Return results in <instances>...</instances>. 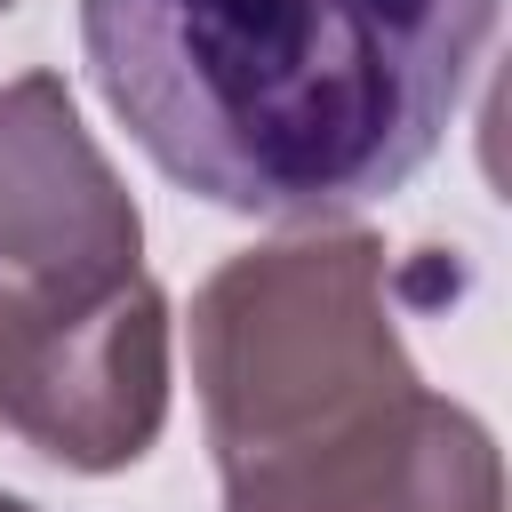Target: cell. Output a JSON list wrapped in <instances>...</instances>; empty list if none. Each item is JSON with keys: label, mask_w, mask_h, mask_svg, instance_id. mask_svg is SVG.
I'll return each instance as SVG.
<instances>
[{"label": "cell", "mask_w": 512, "mask_h": 512, "mask_svg": "<svg viewBox=\"0 0 512 512\" xmlns=\"http://www.w3.org/2000/svg\"><path fill=\"white\" fill-rule=\"evenodd\" d=\"M496 0H80V48L184 192L320 224L400 192L448 136Z\"/></svg>", "instance_id": "6da1fadb"}, {"label": "cell", "mask_w": 512, "mask_h": 512, "mask_svg": "<svg viewBox=\"0 0 512 512\" xmlns=\"http://www.w3.org/2000/svg\"><path fill=\"white\" fill-rule=\"evenodd\" d=\"M192 384L224 512H504L496 440L392 336L376 232L232 256L192 296Z\"/></svg>", "instance_id": "7a4b0ae2"}, {"label": "cell", "mask_w": 512, "mask_h": 512, "mask_svg": "<svg viewBox=\"0 0 512 512\" xmlns=\"http://www.w3.org/2000/svg\"><path fill=\"white\" fill-rule=\"evenodd\" d=\"M168 424V304L136 272L88 304L0 296V432L64 472H120Z\"/></svg>", "instance_id": "3957f363"}, {"label": "cell", "mask_w": 512, "mask_h": 512, "mask_svg": "<svg viewBox=\"0 0 512 512\" xmlns=\"http://www.w3.org/2000/svg\"><path fill=\"white\" fill-rule=\"evenodd\" d=\"M144 224L56 72L0 88V296L88 304L136 280Z\"/></svg>", "instance_id": "277c9868"}, {"label": "cell", "mask_w": 512, "mask_h": 512, "mask_svg": "<svg viewBox=\"0 0 512 512\" xmlns=\"http://www.w3.org/2000/svg\"><path fill=\"white\" fill-rule=\"evenodd\" d=\"M0 512H32V504H16V496H0Z\"/></svg>", "instance_id": "5b68a950"}, {"label": "cell", "mask_w": 512, "mask_h": 512, "mask_svg": "<svg viewBox=\"0 0 512 512\" xmlns=\"http://www.w3.org/2000/svg\"><path fill=\"white\" fill-rule=\"evenodd\" d=\"M0 8H16V0H0Z\"/></svg>", "instance_id": "8992f818"}]
</instances>
